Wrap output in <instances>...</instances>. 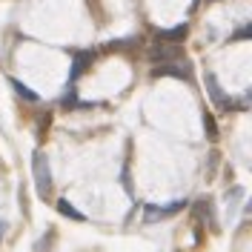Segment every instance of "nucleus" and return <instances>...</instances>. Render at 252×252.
I'll list each match as a JSON object with an SVG mask.
<instances>
[{"label":"nucleus","instance_id":"obj_1","mask_svg":"<svg viewBox=\"0 0 252 252\" xmlns=\"http://www.w3.org/2000/svg\"><path fill=\"white\" fill-rule=\"evenodd\" d=\"M32 172H34V187L40 198H49L52 192V172H49V160L43 152H34L32 155Z\"/></svg>","mask_w":252,"mask_h":252},{"label":"nucleus","instance_id":"obj_2","mask_svg":"<svg viewBox=\"0 0 252 252\" xmlns=\"http://www.w3.org/2000/svg\"><path fill=\"white\" fill-rule=\"evenodd\" d=\"M146 55H149V61H155V63L158 61L160 63H172L181 52H178V43H160V40H158L155 46H149Z\"/></svg>","mask_w":252,"mask_h":252},{"label":"nucleus","instance_id":"obj_3","mask_svg":"<svg viewBox=\"0 0 252 252\" xmlns=\"http://www.w3.org/2000/svg\"><path fill=\"white\" fill-rule=\"evenodd\" d=\"M187 34H189L187 23H178V26H172V29H158L155 32V37L160 40V43H181Z\"/></svg>","mask_w":252,"mask_h":252},{"label":"nucleus","instance_id":"obj_4","mask_svg":"<svg viewBox=\"0 0 252 252\" xmlns=\"http://www.w3.org/2000/svg\"><path fill=\"white\" fill-rule=\"evenodd\" d=\"M155 78H189L187 75V66H178V63H160L152 69Z\"/></svg>","mask_w":252,"mask_h":252},{"label":"nucleus","instance_id":"obj_5","mask_svg":"<svg viewBox=\"0 0 252 252\" xmlns=\"http://www.w3.org/2000/svg\"><path fill=\"white\" fill-rule=\"evenodd\" d=\"M92 58H94V52H78V55H75V61H72V72H69V80H72V83L83 75V69L92 63Z\"/></svg>","mask_w":252,"mask_h":252},{"label":"nucleus","instance_id":"obj_6","mask_svg":"<svg viewBox=\"0 0 252 252\" xmlns=\"http://www.w3.org/2000/svg\"><path fill=\"white\" fill-rule=\"evenodd\" d=\"M206 89H209V94H212V100L218 103V106H223V109H229V100H226V94H223V89L218 86V80H215V75L212 72H206Z\"/></svg>","mask_w":252,"mask_h":252},{"label":"nucleus","instance_id":"obj_7","mask_svg":"<svg viewBox=\"0 0 252 252\" xmlns=\"http://www.w3.org/2000/svg\"><path fill=\"white\" fill-rule=\"evenodd\" d=\"M178 209H184L181 201H178V204H169V206H146V220L152 223V220H158V218H169V215H175Z\"/></svg>","mask_w":252,"mask_h":252},{"label":"nucleus","instance_id":"obj_8","mask_svg":"<svg viewBox=\"0 0 252 252\" xmlns=\"http://www.w3.org/2000/svg\"><path fill=\"white\" fill-rule=\"evenodd\" d=\"M58 212H61V215H66V218H72V220H86V218H83V212H78V209L69 204V201H58Z\"/></svg>","mask_w":252,"mask_h":252},{"label":"nucleus","instance_id":"obj_9","mask_svg":"<svg viewBox=\"0 0 252 252\" xmlns=\"http://www.w3.org/2000/svg\"><path fill=\"white\" fill-rule=\"evenodd\" d=\"M12 86H15V92L20 94V97H23V100H29V103H34V100H37V94L32 92L29 86H23V83H20V80H12Z\"/></svg>","mask_w":252,"mask_h":252},{"label":"nucleus","instance_id":"obj_10","mask_svg":"<svg viewBox=\"0 0 252 252\" xmlns=\"http://www.w3.org/2000/svg\"><path fill=\"white\" fill-rule=\"evenodd\" d=\"M135 46H138V40H135V37H129V40H115V43H109L106 52H112V49H135Z\"/></svg>","mask_w":252,"mask_h":252},{"label":"nucleus","instance_id":"obj_11","mask_svg":"<svg viewBox=\"0 0 252 252\" xmlns=\"http://www.w3.org/2000/svg\"><path fill=\"white\" fill-rule=\"evenodd\" d=\"M250 34H252V26H241V29H238L229 40H241V37H250Z\"/></svg>","mask_w":252,"mask_h":252},{"label":"nucleus","instance_id":"obj_12","mask_svg":"<svg viewBox=\"0 0 252 252\" xmlns=\"http://www.w3.org/2000/svg\"><path fill=\"white\" fill-rule=\"evenodd\" d=\"M75 97H78L75 92H66V94H63V106H66V109H69V106H78V100H75Z\"/></svg>","mask_w":252,"mask_h":252},{"label":"nucleus","instance_id":"obj_13","mask_svg":"<svg viewBox=\"0 0 252 252\" xmlns=\"http://www.w3.org/2000/svg\"><path fill=\"white\" fill-rule=\"evenodd\" d=\"M204 126L209 132V138H215V124H212V115H204Z\"/></svg>","mask_w":252,"mask_h":252},{"label":"nucleus","instance_id":"obj_14","mask_svg":"<svg viewBox=\"0 0 252 252\" xmlns=\"http://www.w3.org/2000/svg\"><path fill=\"white\" fill-rule=\"evenodd\" d=\"M3 229H6V223H3V220H0V235H3Z\"/></svg>","mask_w":252,"mask_h":252}]
</instances>
